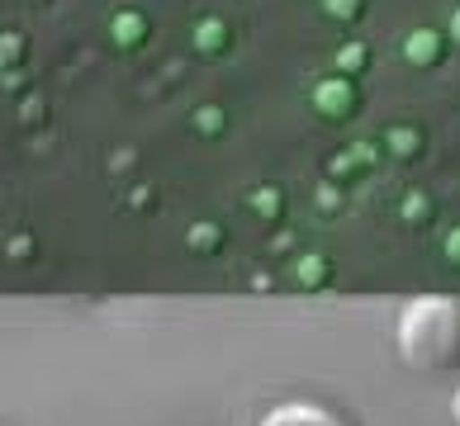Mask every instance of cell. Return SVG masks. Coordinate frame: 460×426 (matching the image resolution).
<instances>
[{"label": "cell", "mask_w": 460, "mask_h": 426, "mask_svg": "<svg viewBox=\"0 0 460 426\" xmlns=\"http://www.w3.org/2000/svg\"><path fill=\"white\" fill-rule=\"evenodd\" d=\"M447 261H456V265H460V228H451V232H447Z\"/></svg>", "instance_id": "9"}, {"label": "cell", "mask_w": 460, "mask_h": 426, "mask_svg": "<svg viewBox=\"0 0 460 426\" xmlns=\"http://www.w3.org/2000/svg\"><path fill=\"white\" fill-rule=\"evenodd\" d=\"M314 105L318 114H328V118H347L361 109V85H356L351 76H328V81H318L314 85Z\"/></svg>", "instance_id": "2"}, {"label": "cell", "mask_w": 460, "mask_h": 426, "mask_svg": "<svg viewBox=\"0 0 460 426\" xmlns=\"http://www.w3.org/2000/svg\"><path fill=\"white\" fill-rule=\"evenodd\" d=\"M451 422L460 426V388H456V398H451Z\"/></svg>", "instance_id": "11"}, {"label": "cell", "mask_w": 460, "mask_h": 426, "mask_svg": "<svg viewBox=\"0 0 460 426\" xmlns=\"http://www.w3.org/2000/svg\"><path fill=\"white\" fill-rule=\"evenodd\" d=\"M447 39H451V43L460 48V5L451 10V24H447Z\"/></svg>", "instance_id": "10"}, {"label": "cell", "mask_w": 460, "mask_h": 426, "mask_svg": "<svg viewBox=\"0 0 460 426\" xmlns=\"http://www.w3.org/2000/svg\"><path fill=\"white\" fill-rule=\"evenodd\" d=\"M323 10H328L332 20H342V24H351V20H361L366 0H323Z\"/></svg>", "instance_id": "8"}, {"label": "cell", "mask_w": 460, "mask_h": 426, "mask_svg": "<svg viewBox=\"0 0 460 426\" xmlns=\"http://www.w3.org/2000/svg\"><path fill=\"white\" fill-rule=\"evenodd\" d=\"M261 426H347L342 417L332 413V407H323V403H276L270 413L261 417Z\"/></svg>", "instance_id": "3"}, {"label": "cell", "mask_w": 460, "mask_h": 426, "mask_svg": "<svg viewBox=\"0 0 460 426\" xmlns=\"http://www.w3.org/2000/svg\"><path fill=\"white\" fill-rule=\"evenodd\" d=\"M422 147H428V133H422L418 124H394V128L385 133V152L394 161H418Z\"/></svg>", "instance_id": "5"}, {"label": "cell", "mask_w": 460, "mask_h": 426, "mask_svg": "<svg viewBox=\"0 0 460 426\" xmlns=\"http://www.w3.org/2000/svg\"><path fill=\"white\" fill-rule=\"evenodd\" d=\"M394 346L408 369H422V374L460 369V299L422 294L403 303L394 322Z\"/></svg>", "instance_id": "1"}, {"label": "cell", "mask_w": 460, "mask_h": 426, "mask_svg": "<svg viewBox=\"0 0 460 426\" xmlns=\"http://www.w3.org/2000/svg\"><path fill=\"white\" fill-rule=\"evenodd\" d=\"M403 223H432V199L422 190H408L403 195Z\"/></svg>", "instance_id": "7"}, {"label": "cell", "mask_w": 460, "mask_h": 426, "mask_svg": "<svg viewBox=\"0 0 460 426\" xmlns=\"http://www.w3.org/2000/svg\"><path fill=\"white\" fill-rule=\"evenodd\" d=\"M337 66H342V76H361L370 66V48L366 43H347L342 53H337Z\"/></svg>", "instance_id": "6"}, {"label": "cell", "mask_w": 460, "mask_h": 426, "mask_svg": "<svg viewBox=\"0 0 460 426\" xmlns=\"http://www.w3.org/2000/svg\"><path fill=\"white\" fill-rule=\"evenodd\" d=\"M447 33H437V29H413L403 39V62L408 66H441L447 62Z\"/></svg>", "instance_id": "4"}]
</instances>
